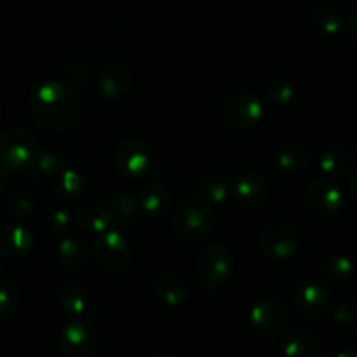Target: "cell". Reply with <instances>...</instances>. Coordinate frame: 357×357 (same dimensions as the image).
I'll return each mask as SVG.
<instances>
[{"mask_svg":"<svg viewBox=\"0 0 357 357\" xmlns=\"http://www.w3.org/2000/svg\"><path fill=\"white\" fill-rule=\"evenodd\" d=\"M30 111L43 130L50 133H70L82 121V105L77 91L63 81H44L33 89Z\"/></svg>","mask_w":357,"mask_h":357,"instance_id":"6da1fadb","label":"cell"},{"mask_svg":"<svg viewBox=\"0 0 357 357\" xmlns=\"http://www.w3.org/2000/svg\"><path fill=\"white\" fill-rule=\"evenodd\" d=\"M170 226L178 238L200 242L214 231L215 214L205 202L186 200L174 211Z\"/></svg>","mask_w":357,"mask_h":357,"instance_id":"7a4b0ae2","label":"cell"},{"mask_svg":"<svg viewBox=\"0 0 357 357\" xmlns=\"http://www.w3.org/2000/svg\"><path fill=\"white\" fill-rule=\"evenodd\" d=\"M91 256H93L95 266L104 275L116 277L130 266L132 249L128 245V240L121 233L116 229H107L95 238Z\"/></svg>","mask_w":357,"mask_h":357,"instance_id":"3957f363","label":"cell"},{"mask_svg":"<svg viewBox=\"0 0 357 357\" xmlns=\"http://www.w3.org/2000/svg\"><path fill=\"white\" fill-rule=\"evenodd\" d=\"M39 156L37 137L26 128H11L0 137V165L8 172L30 168Z\"/></svg>","mask_w":357,"mask_h":357,"instance_id":"277c9868","label":"cell"},{"mask_svg":"<svg viewBox=\"0 0 357 357\" xmlns=\"http://www.w3.org/2000/svg\"><path fill=\"white\" fill-rule=\"evenodd\" d=\"M259 249L268 259L286 261L296 254L300 236L291 225L282 221H270L259 229L257 236Z\"/></svg>","mask_w":357,"mask_h":357,"instance_id":"5b68a950","label":"cell"},{"mask_svg":"<svg viewBox=\"0 0 357 357\" xmlns=\"http://www.w3.org/2000/svg\"><path fill=\"white\" fill-rule=\"evenodd\" d=\"M263 100L252 91H238L226 98L222 105L225 123L235 132H247L263 119Z\"/></svg>","mask_w":357,"mask_h":357,"instance_id":"8992f818","label":"cell"},{"mask_svg":"<svg viewBox=\"0 0 357 357\" xmlns=\"http://www.w3.org/2000/svg\"><path fill=\"white\" fill-rule=\"evenodd\" d=\"M151 151L140 139H125L118 144L112 154V163L121 177L135 181L147 175L151 168Z\"/></svg>","mask_w":357,"mask_h":357,"instance_id":"52a82bcc","label":"cell"},{"mask_svg":"<svg viewBox=\"0 0 357 357\" xmlns=\"http://www.w3.org/2000/svg\"><path fill=\"white\" fill-rule=\"evenodd\" d=\"M287 308L286 305L275 298L261 300L250 308L249 322L252 331L263 340H273L282 335L287 328Z\"/></svg>","mask_w":357,"mask_h":357,"instance_id":"ba28073f","label":"cell"},{"mask_svg":"<svg viewBox=\"0 0 357 357\" xmlns=\"http://www.w3.org/2000/svg\"><path fill=\"white\" fill-rule=\"evenodd\" d=\"M235 259L225 245H207L198 252L195 270L202 282L218 286L231 277Z\"/></svg>","mask_w":357,"mask_h":357,"instance_id":"9c48e42d","label":"cell"},{"mask_svg":"<svg viewBox=\"0 0 357 357\" xmlns=\"http://www.w3.org/2000/svg\"><path fill=\"white\" fill-rule=\"evenodd\" d=\"M74 218L84 229L100 235L111 228L112 221H114V212L102 198L82 197L75 205Z\"/></svg>","mask_w":357,"mask_h":357,"instance_id":"30bf717a","label":"cell"},{"mask_svg":"<svg viewBox=\"0 0 357 357\" xmlns=\"http://www.w3.org/2000/svg\"><path fill=\"white\" fill-rule=\"evenodd\" d=\"M60 349L67 357H89L95 350V333L81 319H72L60 333Z\"/></svg>","mask_w":357,"mask_h":357,"instance_id":"8fae6325","label":"cell"},{"mask_svg":"<svg viewBox=\"0 0 357 357\" xmlns=\"http://www.w3.org/2000/svg\"><path fill=\"white\" fill-rule=\"evenodd\" d=\"M293 303L301 317L319 319L328 310L329 294L322 284L315 280H303L294 289Z\"/></svg>","mask_w":357,"mask_h":357,"instance_id":"7c38bea8","label":"cell"},{"mask_svg":"<svg viewBox=\"0 0 357 357\" xmlns=\"http://www.w3.org/2000/svg\"><path fill=\"white\" fill-rule=\"evenodd\" d=\"M231 197L242 208H257L268 198L266 178L257 172H245L235 178Z\"/></svg>","mask_w":357,"mask_h":357,"instance_id":"4fadbf2b","label":"cell"},{"mask_svg":"<svg viewBox=\"0 0 357 357\" xmlns=\"http://www.w3.org/2000/svg\"><path fill=\"white\" fill-rule=\"evenodd\" d=\"M305 200L312 211L319 214H335L343 207V193L328 178H315L305 190Z\"/></svg>","mask_w":357,"mask_h":357,"instance_id":"5bb4252c","label":"cell"},{"mask_svg":"<svg viewBox=\"0 0 357 357\" xmlns=\"http://www.w3.org/2000/svg\"><path fill=\"white\" fill-rule=\"evenodd\" d=\"M98 91L105 100H119L132 88V70L125 63L111 61L98 72Z\"/></svg>","mask_w":357,"mask_h":357,"instance_id":"9a60e30c","label":"cell"},{"mask_svg":"<svg viewBox=\"0 0 357 357\" xmlns=\"http://www.w3.org/2000/svg\"><path fill=\"white\" fill-rule=\"evenodd\" d=\"M33 247V235L25 225H9L0 231V256L8 261L23 259Z\"/></svg>","mask_w":357,"mask_h":357,"instance_id":"2e32d148","label":"cell"},{"mask_svg":"<svg viewBox=\"0 0 357 357\" xmlns=\"http://www.w3.org/2000/svg\"><path fill=\"white\" fill-rule=\"evenodd\" d=\"M154 294L160 303L167 305V307H178L190 296V286L184 277L177 275V273H165V275L158 277V280L154 282Z\"/></svg>","mask_w":357,"mask_h":357,"instance_id":"e0dca14e","label":"cell"},{"mask_svg":"<svg viewBox=\"0 0 357 357\" xmlns=\"http://www.w3.org/2000/svg\"><path fill=\"white\" fill-rule=\"evenodd\" d=\"M56 259L67 272L77 273L88 264L89 250L86 243L77 236H65L58 245Z\"/></svg>","mask_w":357,"mask_h":357,"instance_id":"ac0fdd59","label":"cell"},{"mask_svg":"<svg viewBox=\"0 0 357 357\" xmlns=\"http://www.w3.org/2000/svg\"><path fill=\"white\" fill-rule=\"evenodd\" d=\"M319 167L329 178L345 177L354 167V154L343 146H329L322 151Z\"/></svg>","mask_w":357,"mask_h":357,"instance_id":"d6986e66","label":"cell"},{"mask_svg":"<svg viewBox=\"0 0 357 357\" xmlns=\"http://www.w3.org/2000/svg\"><path fill=\"white\" fill-rule=\"evenodd\" d=\"M58 303L61 310L74 319H81L88 310V294L75 280H65L58 289Z\"/></svg>","mask_w":357,"mask_h":357,"instance_id":"ffe728a7","label":"cell"},{"mask_svg":"<svg viewBox=\"0 0 357 357\" xmlns=\"http://www.w3.org/2000/svg\"><path fill=\"white\" fill-rule=\"evenodd\" d=\"M277 163L284 170H303L310 165V151L300 140H286L277 149Z\"/></svg>","mask_w":357,"mask_h":357,"instance_id":"44dd1931","label":"cell"},{"mask_svg":"<svg viewBox=\"0 0 357 357\" xmlns=\"http://www.w3.org/2000/svg\"><path fill=\"white\" fill-rule=\"evenodd\" d=\"M315 349H317V336L310 329H293L282 340V352L286 357H312Z\"/></svg>","mask_w":357,"mask_h":357,"instance_id":"7402d4cb","label":"cell"},{"mask_svg":"<svg viewBox=\"0 0 357 357\" xmlns=\"http://www.w3.org/2000/svg\"><path fill=\"white\" fill-rule=\"evenodd\" d=\"M137 198H139L140 208L151 215L163 214L168 207V193L163 184L158 181H147L146 184H142Z\"/></svg>","mask_w":357,"mask_h":357,"instance_id":"603a6c76","label":"cell"},{"mask_svg":"<svg viewBox=\"0 0 357 357\" xmlns=\"http://www.w3.org/2000/svg\"><path fill=\"white\" fill-rule=\"evenodd\" d=\"M86 183L84 175L77 170H61L54 181V191L61 200H75V198H82L86 193Z\"/></svg>","mask_w":357,"mask_h":357,"instance_id":"cb8c5ba5","label":"cell"},{"mask_svg":"<svg viewBox=\"0 0 357 357\" xmlns=\"http://www.w3.org/2000/svg\"><path fill=\"white\" fill-rule=\"evenodd\" d=\"M321 273L331 282H345L352 277L354 263L347 256L335 254V256H329L322 261Z\"/></svg>","mask_w":357,"mask_h":357,"instance_id":"d4e9b609","label":"cell"},{"mask_svg":"<svg viewBox=\"0 0 357 357\" xmlns=\"http://www.w3.org/2000/svg\"><path fill=\"white\" fill-rule=\"evenodd\" d=\"M202 193L207 197L211 204H222L228 198V181L221 174H208L202 183Z\"/></svg>","mask_w":357,"mask_h":357,"instance_id":"484cf974","label":"cell"},{"mask_svg":"<svg viewBox=\"0 0 357 357\" xmlns=\"http://www.w3.org/2000/svg\"><path fill=\"white\" fill-rule=\"evenodd\" d=\"M314 25L326 36H335L342 29V18L331 6H319L314 11Z\"/></svg>","mask_w":357,"mask_h":357,"instance_id":"4316f807","label":"cell"},{"mask_svg":"<svg viewBox=\"0 0 357 357\" xmlns=\"http://www.w3.org/2000/svg\"><path fill=\"white\" fill-rule=\"evenodd\" d=\"M36 211V198L29 191H16L9 198V214L16 221H26Z\"/></svg>","mask_w":357,"mask_h":357,"instance_id":"83f0119b","label":"cell"},{"mask_svg":"<svg viewBox=\"0 0 357 357\" xmlns=\"http://www.w3.org/2000/svg\"><path fill=\"white\" fill-rule=\"evenodd\" d=\"M266 95L270 102L275 105H286L293 100L294 97V84L289 77L279 75L273 81H270L266 88Z\"/></svg>","mask_w":357,"mask_h":357,"instance_id":"f1b7e54d","label":"cell"},{"mask_svg":"<svg viewBox=\"0 0 357 357\" xmlns=\"http://www.w3.org/2000/svg\"><path fill=\"white\" fill-rule=\"evenodd\" d=\"M22 294L20 289L9 280H0V319H6L15 314L20 307Z\"/></svg>","mask_w":357,"mask_h":357,"instance_id":"f546056e","label":"cell"},{"mask_svg":"<svg viewBox=\"0 0 357 357\" xmlns=\"http://www.w3.org/2000/svg\"><path fill=\"white\" fill-rule=\"evenodd\" d=\"M140 204L139 198L135 195L130 193H119L116 195L114 200H112V212H114L118 218L125 219V221H132L139 215Z\"/></svg>","mask_w":357,"mask_h":357,"instance_id":"4dcf8cb0","label":"cell"},{"mask_svg":"<svg viewBox=\"0 0 357 357\" xmlns=\"http://www.w3.org/2000/svg\"><path fill=\"white\" fill-rule=\"evenodd\" d=\"M33 167V177H47L54 175L63 168V158L56 153H43L37 156Z\"/></svg>","mask_w":357,"mask_h":357,"instance_id":"1f68e13d","label":"cell"},{"mask_svg":"<svg viewBox=\"0 0 357 357\" xmlns=\"http://www.w3.org/2000/svg\"><path fill=\"white\" fill-rule=\"evenodd\" d=\"M67 70L72 82L77 86H88L93 79V63L84 58H75V60L68 61Z\"/></svg>","mask_w":357,"mask_h":357,"instance_id":"d6a6232c","label":"cell"},{"mask_svg":"<svg viewBox=\"0 0 357 357\" xmlns=\"http://www.w3.org/2000/svg\"><path fill=\"white\" fill-rule=\"evenodd\" d=\"M357 317V305L352 300H343L333 307V319L340 324L352 322Z\"/></svg>","mask_w":357,"mask_h":357,"instance_id":"836d02e7","label":"cell"},{"mask_svg":"<svg viewBox=\"0 0 357 357\" xmlns=\"http://www.w3.org/2000/svg\"><path fill=\"white\" fill-rule=\"evenodd\" d=\"M68 225H70V215L65 208H54V211L50 212V226L54 231H65Z\"/></svg>","mask_w":357,"mask_h":357,"instance_id":"e575fe53","label":"cell"},{"mask_svg":"<svg viewBox=\"0 0 357 357\" xmlns=\"http://www.w3.org/2000/svg\"><path fill=\"white\" fill-rule=\"evenodd\" d=\"M347 33H349V37L352 39V43L357 44V11H354L352 15L347 18Z\"/></svg>","mask_w":357,"mask_h":357,"instance_id":"d590c367","label":"cell"},{"mask_svg":"<svg viewBox=\"0 0 357 357\" xmlns=\"http://www.w3.org/2000/svg\"><path fill=\"white\" fill-rule=\"evenodd\" d=\"M349 191H350V195L354 197V200L357 202V168L354 170L352 177H350V181H349Z\"/></svg>","mask_w":357,"mask_h":357,"instance_id":"8d00e7d4","label":"cell"},{"mask_svg":"<svg viewBox=\"0 0 357 357\" xmlns=\"http://www.w3.org/2000/svg\"><path fill=\"white\" fill-rule=\"evenodd\" d=\"M6 184H8V170L0 165V193L6 190Z\"/></svg>","mask_w":357,"mask_h":357,"instance_id":"74e56055","label":"cell"},{"mask_svg":"<svg viewBox=\"0 0 357 357\" xmlns=\"http://www.w3.org/2000/svg\"><path fill=\"white\" fill-rule=\"evenodd\" d=\"M333 2L342 6V8H354V6H357V0H333Z\"/></svg>","mask_w":357,"mask_h":357,"instance_id":"f35d334b","label":"cell"},{"mask_svg":"<svg viewBox=\"0 0 357 357\" xmlns=\"http://www.w3.org/2000/svg\"><path fill=\"white\" fill-rule=\"evenodd\" d=\"M336 357H357V350H352V349L342 350V352H338V356Z\"/></svg>","mask_w":357,"mask_h":357,"instance_id":"ab89813d","label":"cell"},{"mask_svg":"<svg viewBox=\"0 0 357 357\" xmlns=\"http://www.w3.org/2000/svg\"><path fill=\"white\" fill-rule=\"evenodd\" d=\"M151 357H170V356H167V354H154V356Z\"/></svg>","mask_w":357,"mask_h":357,"instance_id":"60d3db41","label":"cell"},{"mask_svg":"<svg viewBox=\"0 0 357 357\" xmlns=\"http://www.w3.org/2000/svg\"><path fill=\"white\" fill-rule=\"evenodd\" d=\"M0 121H2V105H0Z\"/></svg>","mask_w":357,"mask_h":357,"instance_id":"b9f144b4","label":"cell"},{"mask_svg":"<svg viewBox=\"0 0 357 357\" xmlns=\"http://www.w3.org/2000/svg\"><path fill=\"white\" fill-rule=\"evenodd\" d=\"M356 156H357V142H356Z\"/></svg>","mask_w":357,"mask_h":357,"instance_id":"7bdbcfd3","label":"cell"},{"mask_svg":"<svg viewBox=\"0 0 357 357\" xmlns=\"http://www.w3.org/2000/svg\"><path fill=\"white\" fill-rule=\"evenodd\" d=\"M312 357H324V356H312Z\"/></svg>","mask_w":357,"mask_h":357,"instance_id":"ee69618b","label":"cell"},{"mask_svg":"<svg viewBox=\"0 0 357 357\" xmlns=\"http://www.w3.org/2000/svg\"><path fill=\"white\" fill-rule=\"evenodd\" d=\"M0 273H2V266H0Z\"/></svg>","mask_w":357,"mask_h":357,"instance_id":"f6af8a7d","label":"cell"}]
</instances>
